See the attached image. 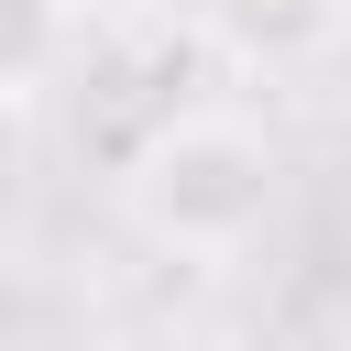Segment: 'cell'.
I'll list each match as a JSON object with an SVG mask.
<instances>
[{
    "mask_svg": "<svg viewBox=\"0 0 351 351\" xmlns=\"http://www.w3.org/2000/svg\"><path fill=\"white\" fill-rule=\"evenodd\" d=\"M274 143L252 121H219V110H186V121H154L121 165V219L154 241V252H241L263 219H274Z\"/></svg>",
    "mask_w": 351,
    "mask_h": 351,
    "instance_id": "1",
    "label": "cell"
},
{
    "mask_svg": "<svg viewBox=\"0 0 351 351\" xmlns=\"http://www.w3.org/2000/svg\"><path fill=\"white\" fill-rule=\"evenodd\" d=\"M208 44L241 55V66H307L329 33H340V0H197Z\"/></svg>",
    "mask_w": 351,
    "mask_h": 351,
    "instance_id": "2",
    "label": "cell"
},
{
    "mask_svg": "<svg viewBox=\"0 0 351 351\" xmlns=\"http://www.w3.org/2000/svg\"><path fill=\"white\" fill-rule=\"evenodd\" d=\"M77 44V0H0V99H33Z\"/></svg>",
    "mask_w": 351,
    "mask_h": 351,
    "instance_id": "3",
    "label": "cell"
}]
</instances>
